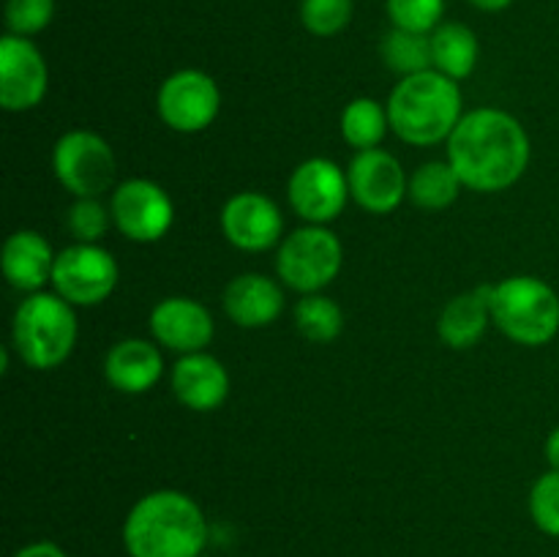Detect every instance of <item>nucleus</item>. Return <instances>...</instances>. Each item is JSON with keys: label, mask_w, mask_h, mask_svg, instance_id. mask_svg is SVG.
<instances>
[{"label": "nucleus", "mask_w": 559, "mask_h": 557, "mask_svg": "<svg viewBox=\"0 0 559 557\" xmlns=\"http://www.w3.org/2000/svg\"><path fill=\"white\" fill-rule=\"evenodd\" d=\"M530 156L533 145L527 129L497 107L473 109L448 137V162L462 186L484 194L516 186L527 173Z\"/></svg>", "instance_id": "obj_1"}, {"label": "nucleus", "mask_w": 559, "mask_h": 557, "mask_svg": "<svg viewBox=\"0 0 559 557\" xmlns=\"http://www.w3.org/2000/svg\"><path fill=\"white\" fill-rule=\"evenodd\" d=\"M207 533L205 511L194 497L156 489L131 506L120 538L129 557H202Z\"/></svg>", "instance_id": "obj_2"}, {"label": "nucleus", "mask_w": 559, "mask_h": 557, "mask_svg": "<svg viewBox=\"0 0 559 557\" xmlns=\"http://www.w3.org/2000/svg\"><path fill=\"white\" fill-rule=\"evenodd\" d=\"M388 118L393 134L407 145L429 147L448 142L462 112V87L437 69L402 76L388 96Z\"/></svg>", "instance_id": "obj_3"}, {"label": "nucleus", "mask_w": 559, "mask_h": 557, "mask_svg": "<svg viewBox=\"0 0 559 557\" xmlns=\"http://www.w3.org/2000/svg\"><path fill=\"white\" fill-rule=\"evenodd\" d=\"M80 325L74 306L58 293H33L16 306L11 320V344L27 369L52 371L74 353Z\"/></svg>", "instance_id": "obj_4"}, {"label": "nucleus", "mask_w": 559, "mask_h": 557, "mask_svg": "<svg viewBox=\"0 0 559 557\" xmlns=\"http://www.w3.org/2000/svg\"><path fill=\"white\" fill-rule=\"evenodd\" d=\"M491 325L524 347H544L559 333V295L538 276L491 284Z\"/></svg>", "instance_id": "obj_5"}, {"label": "nucleus", "mask_w": 559, "mask_h": 557, "mask_svg": "<svg viewBox=\"0 0 559 557\" xmlns=\"http://www.w3.org/2000/svg\"><path fill=\"white\" fill-rule=\"evenodd\" d=\"M344 262L342 240L320 224H306L284 235L276 254V273L284 287L300 295L322 293L338 276Z\"/></svg>", "instance_id": "obj_6"}, {"label": "nucleus", "mask_w": 559, "mask_h": 557, "mask_svg": "<svg viewBox=\"0 0 559 557\" xmlns=\"http://www.w3.org/2000/svg\"><path fill=\"white\" fill-rule=\"evenodd\" d=\"M52 173L69 194L102 197L112 189L118 162L102 134L87 129H71L58 137L52 147Z\"/></svg>", "instance_id": "obj_7"}, {"label": "nucleus", "mask_w": 559, "mask_h": 557, "mask_svg": "<svg viewBox=\"0 0 559 557\" xmlns=\"http://www.w3.org/2000/svg\"><path fill=\"white\" fill-rule=\"evenodd\" d=\"M120 268L98 244H71L55 254L52 287L71 306H98L115 293Z\"/></svg>", "instance_id": "obj_8"}, {"label": "nucleus", "mask_w": 559, "mask_h": 557, "mask_svg": "<svg viewBox=\"0 0 559 557\" xmlns=\"http://www.w3.org/2000/svg\"><path fill=\"white\" fill-rule=\"evenodd\" d=\"M287 200L289 208L306 224L328 227V224L342 216L349 202L347 169H342L331 158H306L289 175Z\"/></svg>", "instance_id": "obj_9"}, {"label": "nucleus", "mask_w": 559, "mask_h": 557, "mask_svg": "<svg viewBox=\"0 0 559 557\" xmlns=\"http://www.w3.org/2000/svg\"><path fill=\"white\" fill-rule=\"evenodd\" d=\"M158 118L178 134L205 131L222 109V91L207 71L180 69L162 82L156 96Z\"/></svg>", "instance_id": "obj_10"}, {"label": "nucleus", "mask_w": 559, "mask_h": 557, "mask_svg": "<svg viewBox=\"0 0 559 557\" xmlns=\"http://www.w3.org/2000/svg\"><path fill=\"white\" fill-rule=\"evenodd\" d=\"M109 211L118 233L134 244H156L175 222L173 197L147 178H131L115 186Z\"/></svg>", "instance_id": "obj_11"}, {"label": "nucleus", "mask_w": 559, "mask_h": 557, "mask_svg": "<svg viewBox=\"0 0 559 557\" xmlns=\"http://www.w3.org/2000/svg\"><path fill=\"white\" fill-rule=\"evenodd\" d=\"M47 91V58L36 42L5 33L0 38V107L5 112H27L44 102Z\"/></svg>", "instance_id": "obj_12"}, {"label": "nucleus", "mask_w": 559, "mask_h": 557, "mask_svg": "<svg viewBox=\"0 0 559 557\" xmlns=\"http://www.w3.org/2000/svg\"><path fill=\"white\" fill-rule=\"evenodd\" d=\"M349 197L364 211L385 216L393 213L407 197L409 175L404 173L402 162L382 147L358 151L347 167Z\"/></svg>", "instance_id": "obj_13"}, {"label": "nucleus", "mask_w": 559, "mask_h": 557, "mask_svg": "<svg viewBox=\"0 0 559 557\" xmlns=\"http://www.w3.org/2000/svg\"><path fill=\"white\" fill-rule=\"evenodd\" d=\"M218 218L224 238L240 251H267L284 240L282 208L262 191L233 194Z\"/></svg>", "instance_id": "obj_14"}, {"label": "nucleus", "mask_w": 559, "mask_h": 557, "mask_svg": "<svg viewBox=\"0 0 559 557\" xmlns=\"http://www.w3.org/2000/svg\"><path fill=\"white\" fill-rule=\"evenodd\" d=\"M147 325L162 347L178 355L202 353L216 333V322H213L207 306L194 298H186V295H169V298L158 300Z\"/></svg>", "instance_id": "obj_15"}, {"label": "nucleus", "mask_w": 559, "mask_h": 557, "mask_svg": "<svg viewBox=\"0 0 559 557\" xmlns=\"http://www.w3.org/2000/svg\"><path fill=\"white\" fill-rule=\"evenodd\" d=\"M173 396L194 413H213L229 396V371L211 353L180 355L169 375Z\"/></svg>", "instance_id": "obj_16"}, {"label": "nucleus", "mask_w": 559, "mask_h": 557, "mask_svg": "<svg viewBox=\"0 0 559 557\" xmlns=\"http://www.w3.org/2000/svg\"><path fill=\"white\" fill-rule=\"evenodd\" d=\"M222 306L238 328H267L282 317L284 287L265 273H240L224 287Z\"/></svg>", "instance_id": "obj_17"}, {"label": "nucleus", "mask_w": 559, "mask_h": 557, "mask_svg": "<svg viewBox=\"0 0 559 557\" xmlns=\"http://www.w3.org/2000/svg\"><path fill=\"white\" fill-rule=\"evenodd\" d=\"M55 254L58 251H52L49 240L36 229H16L5 238L0 257L5 282L20 293H41L47 284H52Z\"/></svg>", "instance_id": "obj_18"}, {"label": "nucleus", "mask_w": 559, "mask_h": 557, "mask_svg": "<svg viewBox=\"0 0 559 557\" xmlns=\"http://www.w3.org/2000/svg\"><path fill=\"white\" fill-rule=\"evenodd\" d=\"M164 375V358L147 339H120L104 358V377L109 386L129 396L147 393Z\"/></svg>", "instance_id": "obj_19"}, {"label": "nucleus", "mask_w": 559, "mask_h": 557, "mask_svg": "<svg viewBox=\"0 0 559 557\" xmlns=\"http://www.w3.org/2000/svg\"><path fill=\"white\" fill-rule=\"evenodd\" d=\"M491 325V284L459 293L448 300L437 320V333L451 349H469Z\"/></svg>", "instance_id": "obj_20"}, {"label": "nucleus", "mask_w": 559, "mask_h": 557, "mask_svg": "<svg viewBox=\"0 0 559 557\" xmlns=\"http://www.w3.org/2000/svg\"><path fill=\"white\" fill-rule=\"evenodd\" d=\"M431 38V66L440 74L462 82L475 71L480 58V42L475 31L464 22H442Z\"/></svg>", "instance_id": "obj_21"}, {"label": "nucleus", "mask_w": 559, "mask_h": 557, "mask_svg": "<svg viewBox=\"0 0 559 557\" xmlns=\"http://www.w3.org/2000/svg\"><path fill=\"white\" fill-rule=\"evenodd\" d=\"M462 191V180H459L456 169L451 162H426L409 175L407 197L413 205L424 208V211H445L459 200Z\"/></svg>", "instance_id": "obj_22"}, {"label": "nucleus", "mask_w": 559, "mask_h": 557, "mask_svg": "<svg viewBox=\"0 0 559 557\" xmlns=\"http://www.w3.org/2000/svg\"><path fill=\"white\" fill-rule=\"evenodd\" d=\"M342 137L349 147L355 151H371L380 147L385 140L388 129H391V118H388V107H382L377 98L358 96L342 109Z\"/></svg>", "instance_id": "obj_23"}, {"label": "nucleus", "mask_w": 559, "mask_h": 557, "mask_svg": "<svg viewBox=\"0 0 559 557\" xmlns=\"http://www.w3.org/2000/svg\"><path fill=\"white\" fill-rule=\"evenodd\" d=\"M293 320L300 336L314 344L336 342L344 331L342 306L322 293L300 295V300L293 309Z\"/></svg>", "instance_id": "obj_24"}, {"label": "nucleus", "mask_w": 559, "mask_h": 557, "mask_svg": "<svg viewBox=\"0 0 559 557\" xmlns=\"http://www.w3.org/2000/svg\"><path fill=\"white\" fill-rule=\"evenodd\" d=\"M382 63L399 76H413L420 71L435 69L431 66V38L424 33H409L402 27H391L380 44Z\"/></svg>", "instance_id": "obj_25"}, {"label": "nucleus", "mask_w": 559, "mask_h": 557, "mask_svg": "<svg viewBox=\"0 0 559 557\" xmlns=\"http://www.w3.org/2000/svg\"><path fill=\"white\" fill-rule=\"evenodd\" d=\"M298 14L311 36L331 38L353 22L355 0H300Z\"/></svg>", "instance_id": "obj_26"}, {"label": "nucleus", "mask_w": 559, "mask_h": 557, "mask_svg": "<svg viewBox=\"0 0 559 557\" xmlns=\"http://www.w3.org/2000/svg\"><path fill=\"white\" fill-rule=\"evenodd\" d=\"M112 224V211L102 202V197H76L66 211V227H69L74 244H98Z\"/></svg>", "instance_id": "obj_27"}, {"label": "nucleus", "mask_w": 559, "mask_h": 557, "mask_svg": "<svg viewBox=\"0 0 559 557\" xmlns=\"http://www.w3.org/2000/svg\"><path fill=\"white\" fill-rule=\"evenodd\" d=\"M385 14L393 27L429 36L445 22V0H385Z\"/></svg>", "instance_id": "obj_28"}, {"label": "nucleus", "mask_w": 559, "mask_h": 557, "mask_svg": "<svg viewBox=\"0 0 559 557\" xmlns=\"http://www.w3.org/2000/svg\"><path fill=\"white\" fill-rule=\"evenodd\" d=\"M530 517L540 533L559 538V470H546L530 489Z\"/></svg>", "instance_id": "obj_29"}, {"label": "nucleus", "mask_w": 559, "mask_h": 557, "mask_svg": "<svg viewBox=\"0 0 559 557\" xmlns=\"http://www.w3.org/2000/svg\"><path fill=\"white\" fill-rule=\"evenodd\" d=\"M55 20V0H5V27L14 36L33 38Z\"/></svg>", "instance_id": "obj_30"}, {"label": "nucleus", "mask_w": 559, "mask_h": 557, "mask_svg": "<svg viewBox=\"0 0 559 557\" xmlns=\"http://www.w3.org/2000/svg\"><path fill=\"white\" fill-rule=\"evenodd\" d=\"M14 557H69V552L55 544V541H33V544L16 549Z\"/></svg>", "instance_id": "obj_31"}, {"label": "nucleus", "mask_w": 559, "mask_h": 557, "mask_svg": "<svg viewBox=\"0 0 559 557\" xmlns=\"http://www.w3.org/2000/svg\"><path fill=\"white\" fill-rule=\"evenodd\" d=\"M544 457L546 462H549V470H559V426H555V429L549 431V437H546Z\"/></svg>", "instance_id": "obj_32"}, {"label": "nucleus", "mask_w": 559, "mask_h": 557, "mask_svg": "<svg viewBox=\"0 0 559 557\" xmlns=\"http://www.w3.org/2000/svg\"><path fill=\"white\" fill-rule=\"evenodd\" d=\"M473 9L486 11V14H497V11H506L513 0H467Z\"/></svg>", "instance_id": "obj_33"}]
</instances>
